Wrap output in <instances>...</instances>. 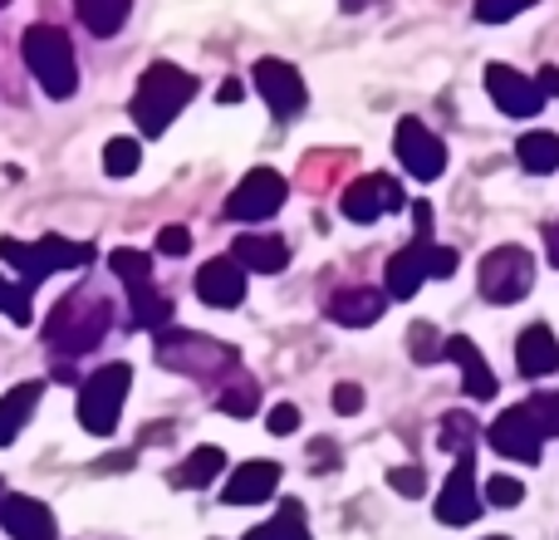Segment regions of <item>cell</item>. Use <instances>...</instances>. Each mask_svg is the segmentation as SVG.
<instances>
[{"label": "cell", "mask_w": 559, "mask_h": 540, "mask_svg": "<svg viewBox=\"0 0 559 540\" xmlns=\"http://www.w3.org/2000/svg\"><path fill=\"white\" fill-rule=\"evenodd\" d=\"M108 325H114V300H104L98 290H74V295L55 300V309H49L45 344L59 359H79L104 344Z\"/></svg>", "instance_id": "6da1fadb"}, {"label": "cell", "mask_w": 559, "mask_h": 540, "mask_svg": "<svg viewBox=\"0 0 559 540\" xmlns=\"http://www.w3.org/2000/svg\"><path fill=\"white\" fill-rule=\"evenodd\" d=\"M192 94H197V79L187 74L182 64L157 59V64L143 69V79H138L128 114H133V124H138V133L143 138H163L167 128H173V118L192 104Z\"/></svg>", "instance_id": "7a4b0ae2"}, {"label": "cell", "mask_w": 559, "mask_h": 540, "mask_svg": "<svg viewBox=\"0 0 559 540\" xmlns=\"http://www.w3.org/2000/svg\"><path fill=\"white\" fill-rule=\"evenodd\" d=\"M153 359L163 368H173V374L197 378V384L226 378L236 364H241V354H236L231 344H222V339H212V334H187V329H157Z\"/></svg>", "instance_id": "3957f363"}, {"label": "cell", "mask_w": 559, "mask_h": 540, "mask_svg": "<svg viewBox=\"0 0 559 540\" xmlns=\"http://www.w3.org/2000/svg\"><path fill=\"white\" fill-rule=\"evenodd\" d=\"M20 55H25L29 74L49 98H69L79 89L74 45H69V35L59 25H29L25 39H20Z\"/></svg>", "instance_id": "277c9868"}, {"label": "cell", "mask_w": 559, "mask_h": 540, "mask_svg": "<svg viewBox=\"0 0 559 540\" xmlns=\"http://www.w3.org/2000/svg\"><path fill=\"white\" fill-rule=\"evenodd\" d=\"M128 384H133V368L128 364H104L98 374L84 378V388H79V423H84V433L114 437L123 403H128Z\"/></svg>", "instance_id": "5b68a950"}, {"label": "cell", "mask_w": 559, "mask_h": 540, "mask_svg": "<svg viewBox=\"0 0 559 540\" xmlns=\"http://www.w3.org/2000/svg\"><path fill=\"white\" fill-rule=\"evenodd\" d=\"M476 285H481V300H491V305H515L535 285V256L525 246H496L476 270Z\"/></svg>", "instance_id": "8992f818"}, {"label": "cell", "mask_w": 559, "mask_h": 540, "mask_svg": "<svg viewBox=\"0 0 559 540\" xmlns=\"http://www.w3.org/2000/svg\"><path fill=\"white\" fill-rule=\"evenodd\" d=\"M289 197V183L275 173V167H251V173L236 183V192L226 197V216L231 222H265L285 207Z\"/></svg>", "instance_id": "52a82bcc"}, {"label": "cell", "mask_w": 559, "mask_h": 540, "mask_svg": "<svg viewBox=\"0 0 559 540\" xmlns=\"http://www.w3.org/2000/svg\"><path fill=\"white\" fill-rule=\"evenodd\" d=\"M393 148H397V163H403L407 173L417 177V183H432V177H442L447 143L427 124H417V118H403V124H397Z\"/></svg>", "instance_id": "ba28073f"}, {"label": "cell", "mask_w": 559, "mask_h": 540, "mask_svg": "<svg viewBox=\"0 0 559 540\" xmlns=\"http://www.w3.org/2000/svg\"><path fill=\"white\" fill-rule=\"evenodd\" d=\"M397 207H407V192L388 173L358 177V183H348L344 197H338V212H344L348 222H364V226L378 222L383 212H397Z\"/></svg>", "instance_id": "9c48e42d"}, {"label": "cell", "mask_w": 559, "mask_h": 540, "mask_svg": "<svg viewBox=\"0 0 559 540\" xmlns=\"http://www.w3.org/2000/svg\"><path fill=\"white\" fill-rule=\"evenodd\" d=\"M432 512H437L442 526H472L476 516H481V492H476V462L472 457H456V467L447 472Z\"/></svg>", "instance_id": "30bf717a"}, {"label": "cell", "mask_w": 559, "mask_h": 540, "mask_svg": "<svg viewBox=\"0 0 559 540\" xmlns=\"http://www.w3.org/2000/svg\"><path fill=\"white\" fill-rule=\"evenodd\" d=\"M486 94L496 98L506 118H535L545 108V94L535 89V79H525L511 64H486Z\"/></svg>", "instance_id": "8fae6325"}, {"label": "cell", "mask_w": 559, "mask_h": 540, "mask_svg": "<svg viewBox=\"0 0 559 540\" xmlns=\"http://www.w3.org/2000/svg\"><path fill=\"white\" fill-rule=\"evenodd\" d=\"M255 89H261V98L271 104L275 118H295L299 108H305V79H299L295 64H285V59H261V64L251 69Z\"/></svg>", "instance_id": "7c38bea8"}, {"label": "cell", "mask_w": 559, "mask_h": 540, "mask_svg": "<svg viewBox=\"0 0 559 540\" xmlns=\"http://www.w3.org/2000/svg\"><path fill=\"white\" fill-rule=\"evenodd\" d=\"M486 443H491L501 457H511V462H540L545 437H540V427L531 423V413H525V403H521V408H506V413L496 418L491 433H486Z\"/></svg>", "instance_id": "4fadbf2b"}, {"label": "cell", "mask_w": 559, "mask_h": 540, "mask_svg": "<svg viewBox=\"0 0 559 540\" xmlns=\"http://www.w3.org/2000/svg\"><path fill=\"white\" fill-rule=\"evenodd\" d=\"M197 295L212 309H236L246 300V270L231 261V256H216L197 270Z\"/></svg>", "instance_id": "5bb4252c"}, {"label": "cell", "mask_w": 559, "mask_h": 540, "mask_svg": "<svg viewBox=\"0 0 559 540\" xmlns=\"http://www.w3.org/2000/svg\"><path fill=\"white\" fill-rule=\"evenodd\" d=\"M0 526L10 540H55V512L35 496H5L0 502Z\"/></svg>", "instance_id": "9a60e30c"}, {"label": "cell", "mask_w": 559, "mask_h": 540, "mask_svg": "<svg viewBox=\"0 0 559 540\" xmlns=\"http://www.w3.org/2000/svg\"><path fill=\"white\" fill-rule=\"evenodd\" d=\"M280 486V462H241L222 486V502L226 506H261L271 502Z\"/></svg>", "instance_id": "2e32d148"}, {"label": "cell", "mask_w": 559, "mask_h": 540, "mask_svg": "<svg viewBox=\"0 0 559 540\" xmlns=\"http://www.w3.org/2000/svg\"><path fill=\"white\" fill-rule=\"evenodd\" d=\"M329 319L334 325H348V329H368L383 319L388 309V290H368V285H354V290H338V295H329Z\"/></svg>", "instance_id": "e0dca14e"}, {"label": "cell", "mask_w": 559, "mask_h": 540, "mask_svg": "<svg viewBox=\"0 0 559 540\" xmlns=\"http://www.w3.org/2000/svg\"><path fill=\"white\" fill-rule=\"evenodd\" d=\"M231 261L241 266V270H255V275H280V270L289 266V246L280 242V236L246 232V236H236Z\"/></svg>", "instance_id": "ac0fdd59"}, {"label": "cell", "mask_w": 559, "mask_h": 540, "mask_svg": "<svg viewBox=\"0 0 559 540\" xmlns=\"http://www.w3.org/2000/svg\"><path fill=\"white\" fill-rule=\"evenodd\" d=\"M515 368H521L525 378H550L559 368V339L550 325H531L521 334V344H515Z\"/></svg>", "instance_id": "d6986e66"}, {"label": "cell", "mask_w": 559, "mask_h": 540, "mask_svg": "<svg viewBox=\"0 0 559 540\" xmlns=\"http://www.w3.org/2000/svg\"><path fill=\"white\" fill-rule=\"evenodd\" d=\"M447 359L462 368L466 398H496V374H491V364L481 359V349H476L472 339H466V334H452V339H447Z\"/></svg>", "instance_id": "ffe728a7"}, {"label": "cell", "mask_w": 559, "mask_h": 540, "mask_svg": "<svg viewBox=\"0 0 559 540\" xmlns=\"http://www.w3.org/2000/svg\"><path fill=\"white\" fill-rule=\"evenodd\" d=\"M427 246L432 242H413V246H403V251L388 261V270H383L388 300H413L417 295V285L427 280Z\"/></svg>", "instance_id": "44dd1931"}, {"label": "cell", "mask_w": 559, "mask_h": 540, "mask_svg": "<svg viewBox=\"0 0 559 540\" xmlns=\"http://www.w3.org/2000/svg\"><path fill=\"white\" fill-rule=\"evenodd\" d=\"M39 394H45V384H20V388H10L5 398H0V447H10L20 437V427L35 418V408H39Z\"/></svg>", "instance_id": "7402d4cb"}, {"label": "cell", "mask_w": 559, "mask_h": 540, "mask_svg": "<svg viewBox=\"0 0 559 540\" xmlns=\"http://www.w3.org/2000/svg\"><path fill=\"white\" fill-rule=\"evenodd\" d=\"M0 261H10L25 275V285H39L45 275H55V266H49L45 256V242H15V236H0Z\"/></svg>", "instance_id": "603a6c76"}, {"label": "cell", "mask_w": 559, "mask_h": 540, "mask_svg": "<svg viewBox=\"0 0 559 540\" xmlns=\"http://www.w3.org/2000/svg\"><path fill=\"white\" fill-rule=\"evenodd\" d=\"M74 10H79V25H88L98 39H108L128 25L133 0H74Z\"/></svg>", "instance_id": "cb8c5ba5"}, {"label": "cell", "mask_w": 559, "mask_h": 540, "mask_svg": "<svg viewBox=\"0 0 559 540\" xmlns=\"http://www.w3.org/2000/svg\"><path fill=\"white\" fill-rule=\"evenodd\" d=\"M246 540H309L305 506H299V502H280V512H275L265 526L246 531Z\"/></svg>", "instance_id": "d4e9b609"}, {"label": "cell", "mask_w": 559, "mask_h": 540, "mask_svg": "<svg viewBox=\"0 0 559 540\" xmlns=\"http://www.w3.org/2000/svg\"><path fill=\"white\" fill-rule=\"evenodd\" d=\"M222 467H226V453L206 443V447H197V453L173 472V486H206V482H216V477H222Z\"/></svg>", "instance_id": "484cf974"}, {"label": "cell", "mask_w": 559, "mask_h": 540, "mask_svg": "<svg viewBox=\"0 0 559 540\" xmlns=\"http://www.w3.org/2000/svg\"><path fill=\"white\" fill-rule=\"evenodd\" d=\"M515 157H521V167L525 173H535V177L555 173L559 167V138L555 133H525L521 148H515Z\"/></svg>", "instance_id": "4316f807"}, {"label": "cell", "mask_w": 559, "mask_h": 540, "mask_svg": "<svg viewBox=\"0 0 559 540\" xmlns=\"http://www.w3.org/2000/svg\"><path fill=\"white\" fill-rule=\"evenodd\" d=\"M128 305H133V325H138V329H163L167 319H173V300L157 295L153 285L128 290Z\"/></svg>", "instance_id": "83f0119b"}, {"label": "cell", "mask_w": 559, "mask_h": 540, "mask_svg": "<svg viewBox=\"0 0 559 540\" xmlns=\"http://www.w3.org/2000/svg\"><path fill=\"white\" fill-rule=\"evenodd\" d=\"M216 408H222L226 418H251L255 408H261V388H255V378H246V374H236L231 384L216 394Z\"/></svg>", "instance_id": "f1b7e54d"}, {"label": "cell", "mask_w": 559, "mask_h": 540, "mask_svg": "<svg viewBox=\"0 0 559 540\" xmlns=\"http://www.w3.org/2000/svg\"><path fill=\"white\" fill-rule=\"evenodd\" d=\"M481 437V423H476L472 413H447L442 418V433H437V443H442V453H456V457H472V443Z\"/></svg>", "instance_id": "f546056e"}, {"label": "cell", "mask_w": 559, "mask_h": 540, "mask_svg": "<svg viewBox=\"0 0 559 540\" xmlns=\"http://www.w3.org/2000/svg\"><path fill=\"white\" fill-rule=\"evenodd\" d=\"M108 266H114V275L123 280L128 290H143V285H153V256L133 251V246H118V251L108 256Z\"/></svg>", "instance_id": "4dcf8cb0"}, {"label": "cell", "mask_w": 559, "mask_h": 540, "mask_svg": "<svg viewBox=\"0 0 559 540\" xmlns=\"http://www.w3.org/2000/svg\"><path fill=\"white\" fill-rule=\"evenodd\" d=\"M45 242V256L55 270H84L94 261V246L88 242H69V236H39Z\"/></svg>", "instance_id": "1f68e13d"}, {"label": "cell", "mask_w": 559, "mask_h": 540, "mask_svg": "<svg viewBox=\"0 0 559 540\" xmlns=\"http://www.w3.org/2000/svg\"><path fill=\"white\" fill-rule=\"evenodd\" d=\"M138 163H143L138 138H108V148H104V173L108 177H133Z\"/></svg>", "instance_id": "d6a6232c"}, {"label": "cell", "mask_w": 559, "mask_h": 540, "mask_svg": "<svg viewBox=\"0 0 559 540\" xmlns=\"http://www.w3.org/2000/svg\"><path fill=\"white\" fill-rule=\"evenodd\" d=\"M407 354H413L417 364H437V359H447V339L437 334L427 319H417V325L407 329Z\"/></svg>", "instance_id": "836d02e7"}, {"label": "cell", "mask_w": 559, "mask_h": 540, "mask_svg": "<svg viewBox=\"0 0 559 540\" xmlns=\"http://www.w3.org/2000/svg\"><path fill=\"white\" fill-rule=\"evenodd\" d=\"M525 413L540 427V437H559V394H535L531 403H525Z\"/></svg>", "instance_id": "e575fe53"}, {"label": "cell", "mask_w": 559, "mask_h": 540, "mask_svg": "<svg viewBox=\"0 0 559 540\" xmlns=\"http://www.w3.org/2000/svg\"><path fill=\"white\" fill-rule=\"evenodd\" d=\"M0 315H5L10 325H29V285L0 280Z\"/></svg>", "instance_id": "d590c367"}, {"label": "cell", "mask_w": 559, "mask_h": 540, "mask_svg": "<svg viewBox=\"0 0 559 540\" xmlns=\"http://www.w3.org/2000/svg\"><path fill=\"white\" fill-rule=\"evenodd\" d=\"M531 5L535 0H476V20H481V25H506V20H515Z\"/></svg>", "instance_id": "8d00e7d4"}, {"label": "cell", "mask_w": 559, "mask_h": 540, "mask_svg": "<svg viewBox=\"0 0 559 540\" xmlns=\"http://www.w3.org/2000/svg\"><path fill=\"white\" fill-rule=\"evenodd\" d=\"M486 502L491 506H501V512H511V506H521V496H525V486L515 482V477H491V482H486Z\"/></svg>", "instance_id": "74e56055"}, {"label": "cell", "mask_w": 559, "mask_h": 540, "mask_svg": "<svg viewBox=\"0 0 559 540\" xmlns=\"http://www.w3.org/2000/svg\"><path fill=\"white\" fill-rule=\"evenodd\" d=\"M388 486H393L397 496H423L427 477H423V467H393V472H388Z\"/></svg>", "instance_id": "f35d334b"}, {"label": "cell", "mask_w": 559, "mask_h": 540, "mask_svg": "<svg viewBox=\"0 0 559 540\" xmlns=\"http://www.w3.org/2000/svg\"><path fill=\"white\" fill-rule=\"evenodd\" d=\"M427 275H432V280L456 275V251H452V246H427Z\"/></svg>", "instance_id": "ab89813d"}, {"label": "cell", "mask_w": 559, "mask_h": 540, "mask_svg": "<svg viewBox=\"0 0 559 540\" xmlns=\"http://www.w3.org/2000/svg\"><path fill=\"white\" fill-rule=\"evenodd\" d=\"M157 251H163V256H187V251H192V232H187V226H163Z\"/></svg>", "instance_id": "60d3db41"}, {"label": "cell", "mask_w": 559, "mask_h": 540, "mask_svg": "<svg viewBox=\"0 0 559 540\" xmlns=\"http://www.w3.org/2000/svg\"><path fill=\"white\" fill-rule=\"evenodd\" d=\"M265 427H271L275 437H289V433L299 427V408H295V403H275L271 418H265Z\"/></svg>", "instance_id": "b9f144b4"}, {"label": "cell", "mask_w": 559, "mask_h": 540, "mask_svg": "<svg viewBox=\"0 0 559 540\" xmlns=\"http://www.w3.org/2000/svg\"><path fill=\"white\" fill-rule=\"evenodd\" d=\"M334 408H338V413H358V408H364V388H358V384H338L334 388Z\"/></svg>", "instance_id": "7bdbcfd3"}, {"label": "cell", "mask_w": 559, "mask_h": 540, "mask_svg": "<svg viewBox=\"0 0 559 540\" xmlns=\"http://www.w3.org/2000/svg\"><path fill=\"white\" fill-rule=\"evenodd\" d=\"M535 89H540L545 98H555V94H559V69H555V64H545L540 74H535Z\"/></svg>", "instance_id": "ee69618b"}, {"label": "cell", "mask_w": 559, "mask_h": 540, "mask_svg": "<svg viewBox=\"0 0 559 540\" xmlns=\"http://www.w3.org/2000/svg\"><path fill=\"white\" fill-rule=\"evenodd\" d=\"M545 251H550V266H559V222L545 226Z\"/></svg>", "instance_id": "f6af8a7d"}, {"label": "cell", "mask_w": 559, "mask_h": 540, "mask_svg": "<svg viewBox=\"0 0 559 540\" xmlns=\"http://www.w3.org/2000/svg\"><path fill=\"white\" fill-rule=\"evenodd\" d=\"M241 94H246V89L236 84V79H226V84H222V94H216V98H222V104H241Z\"/></svg>", "instance_id": "bcb514c9"}, {"label": "cell", "mask_w": 559, "mask_h": 540, "mask_svg": "<svg viewBox=\"0 0 559 540\" xmlns=\"http://www.w3.org/2000/svg\"><path fill=\"white\" fill-rule=\"evenodd\" d=\"M344 10H368V5H378V0H338Z\"/></svg>", "instance_id": "7dc6e473"}, {"label": "cell", "mask_w": 559, "mask_h": 540, "mask_svg": "<svg viewBox=\"0 0 559 540\" xmlns=\"http://www.w3.org/2000/svg\"><path fill=\"white\" fill-rule=\"evenodd\" d=\"M486 540H506V536H486Z\"/></svg>", "instance_id": "c3c4849f"}, {"label": "cell", "mask_w": 559, "mask_h": 540, "mask_svg": "<svg viewBox=\"0 0 559 540\" xmlns=\"http://www.w3.org/2000/svg\"><path fill=\"white\" fill-rule=\"evenodd\" d=\"M0 502H5V486H0Z\"/></svg>", "instance_id": "681fc988"}, {"label": "cell", "mask_w": 559, "mask_h": 540, "mask_svg": "<svg viewBox=\"0 0 559 540\" xmlns=\"http://www.w3.org/2000/svg\"><path fill=\"white\" fill-rule=\"evenodd\" d=\"M5 5H10V0H0V10H5Z\"/></svg>", "instance_id": "f907efd6"}]
</instances>
